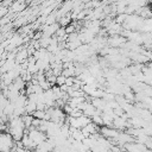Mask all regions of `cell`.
Here are the masks:
<instances>
[{
  "label": "cell",
  "mask_w": 152,
  "mask_h": 152,
  "mask_svg": "<svg viewBox=\"0 0 152 152\" xmlns=\"http://www.w3.org/2000/svg\"><path fill=\"white\" fill-rule=\"evenodd\" d=\"M13 141L14 140L8 132H0V152H10Z\"/></svg>",
  "instance_id": "obj_1"
},
{
  "label": "cell",
  "mask_w": 152,
  "mask_h": 152,
  "mask_svg": "<svg viewBox=\"0 0 152 152\" xmlns=\"http://www.w3.org/2000/svg\"><path fill=\"white\" fill-rule=\"evenodd\" d=\"M151 12H152V7H151Z\"/></svg>",
  "instance_id": "obj_6"
},
{
  "label": "cell",
  "mask_w": 152,
  "mask_h": 152,
  "mask_svg": "<svg viewBox=\"0 0 152 152\" xmlns=\"http://www.w3.org/2000/svg\"><path fill=\"white\" fill-rule=\"evenodd\" d=\"M6 12H7L6 8H1V10H0V18H2V17L6 14Z\"/></svg>",
  "instance_id": "obj_4"
},
{
  "label": "cell",
  "mask_w": 152,
  "mask_h": 152,
  "mask_svg": "<svg viewBox=\"0 0 152 152\" xmlns=\"http://www.w3.org/2000/svg\"><path fill=\"white\" fill-rule=\"evenodd\" d=\"M108 42H109V44H110L112 46H114V48H116V46H124V44L126 43L125 38H122V37H119V36L112 37V38H110Z\"/></svg>",
  "instance_id": "obj_2"
},
{
  "label": "cell",
  "mask_w": 152,
  "mask_h": 152,
  "mask_svg": "<svg viewBox=\"0 0 152 152\" xmlns=\"http://www.w3.org/2000/svg\"><path fill=\"white\" fill-rule=\"evenodd\" d=\"M25 7V5H23V4H20L19 1L18 2H14L13 5H12V11H14V12H18V11H21L23 8Z\"/></svg>",
  "instance_id": "obj_3"
},
{
  "label": "cell",
  "mask_w": 152,
  "mask_h": 152,
  "mask_svg": "<svg viewBox=\"0 0 152 152\" xmlns=\"http://www.w3.org/2000/svg\"><path fill=\"white\" fill-rule=\"evenodd\" d=\"M147 68H148V69L152 71V61H150V62H148V64H147Z\"/></svg>",
  "instance_id": "obj_5"
}]
</instances>
